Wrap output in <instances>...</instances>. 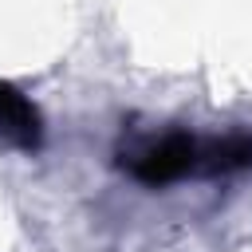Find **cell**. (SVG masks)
Returning <instances> with one entry per match:
<instances>
[{
	"label": "cell",
	"instance_id": "obj_2",
	"mask_svg": "<svg viewBox=\"0 0 252 252\" xmlns=\"http://www.w3.org/2000/svg\"><path fill=\"white\" fill-rule=\"evenodd\" d=\"M0 138L24 154L39 150V142H43V118H39L35 102L4 79H0Z\"/></svg>",
	"mask_w": 252,
	"mask_h": 252
},
{
	"label": "cell",
	"instance_id": "obj_3",
	"mask_svg": "<svg viewBox=\"0 0 252 252\" xmlns=\"http://www.w3.org/2000/svg\"><path fill=\"white\" fill-rule=\"evenodd\" d=\"M244 169H252V134H228V138L201 142L197 173L224 177V173H244Z\"/></svg>",
	"mask_w": 252,
	"mask_h": 252
},
{
	"label": "cell",
	"instance_id": "obj_1",
	"mask_svg": "<svg viewBox=\"0 0 252 252\" xmlns=\"http://www.w3.org/2000/svg\"><path fill=\"white\" fill-rule=\"evenodd\" d=\"M197 161H201V138H193L185 130H173V134L134 150L122 165L142 185H169V181H181V177L197 173Z\"/></svg>",
	"mask_w": 252,
	"mask_h": 252
}]
</instances>
